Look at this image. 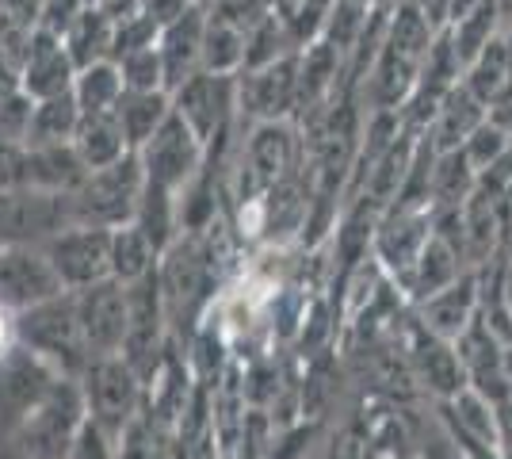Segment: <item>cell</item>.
I'll list each match as a JSON object with an SVG mask.
<instances>
[{
	"label": "cell",
	"instance_id": "1",
	"mask_svg": "<svg viewBox=\"0 0 512 459\" xmlns=\"http://www.w3.org/2000/svg\"><path fill=\"white\" fill-rule=\"evenodd\" d=\"M88 406L81 379L77 375H58L46 394L20 417L16 433V448L20 459H69L73 437L85 425Z\"/></svg>",
	"mask_w": 512,
	"mask_h": 459
},
{
	"label": "cell",
	"instance_id": "2",
	"mask_svg": "<svg viewBox=\"0 0 512 459\" xmlns=\"http://www.w3.org/2000/svg\"><path fill=\"white\" fill-rule=\"evenodd\" d=\"M16 341L27 352H35L43 364H50L58 375H81L88 364L77 314H73V291H62L46 303L16 314Z\"/></svg>",
	"mask_w": 512,
	"mask_h": 459
},
{
	"label": "cell",
	"instance_id": "3",
	"mask_svg": "<svg viewBox=\"0 0 512 459\" xmlns=\"http://www.w3.org/2000/svg\"><path fill=\"white\" fill-rule=\"evenodd\" d=\"M142 188H146L142 161H138V153H127L115 165L92 169L81 180V188L73 192V215L85 226H104V230L127 226L134 222Z\"/></svg>",
	"mask_w": 512,
	"mask_h": 459
},
{
	"label": "cell",
	"instance_id": "4",
	"mask_svg": "<svg viewBox=\"0 0 512 459\" xmlns=\"http://www.w3.org/2000/svg\"><path fill=\"white\" fill-rule=\"evenodd\" d=\"M77 379H81V391H85L88 417L104 433L119 440V433L138 417L142 375L134 372L123 356H100V360H88L85 372Z\"/></svg>",
	"mask_w": 512,
	"mask_h": 459
},
{
	"label": "cell",
	"instance_id": "5",
	"mask_svg": "<svg viewBox=\"0 0 512 459\" xmlns=\"http://www.w3.org/2000/svg\"><path fill=\"white\" fill-rule=\"evenodd\" d=\"M134 153H138V161H142L146 180L169 188V192L188 188L195 176L207 169V146L199 142V134H195L176 111L153 131L150 142L138 146Z\"/></svg>",
	"mask_w": 512,
	"mask_h": 459
},
{
	"label": "cell",
	"instance_id": "6",
	"mask_svg": "<svg viewBox=\"0 0 512 459\" xmlns=\"http://www.w3.org/2000/svg\"><path fill=\"white\" fill-rule=\"evenodd\" d=\"M73 314H77V333H81L88 360L123 356V341H127V284L107 276L100 284L73 291Z\"/></svg>",
	"mask_w": 512,
	"mask_h": 459
},
{
	"label": "cell",
	"instance_id": "7",
	"mask_svg": "<svg viewBox=\"0 0 512 459\" xmlns=\"http://www.w3.org/2000/svg\"><path fill=\"white\" fill-rule=\"evenodd\" d=\"M172 111L199 134L203 146H211L214 138H222L226 127L234 123L237 115V73H211L199 69L188 81L169 92Z\"/></svg>",
	"mask_w": 512,
	"mask_h": 459
},
{
	"label": "cell",
	"instance_id": "8",
	"mask_svg": "<svg viewBox=\"0 0 512 459\" xmlns=\"http://www.w3.org/2000/svg\"><path fill=\"white\" fill-rule=\"evenodd\" d=\"M73 196L39 192V188H16L0 192V245H43L65 226H73Z\"/></svg>",
	"mask_w": 512,
	"mask_h": 459
},
{
	"label": "cell",
	"instance_id": "9",
	"mask_svg": "<svg viewBox=\"0 0 512 459\" xmlns=\"http://www.w3.org/2000/svg\"><path fill=\"white\" fill-rule=\"evenodd\" d=\"M46 261L54 264L65 291H81L88 284H100L111 276V230L73 222L62 234L43 241Z\"/></svg>",
	"mask_w": 512,
	"mask_h": 459
},
{
	"label": "cell",
	"instance_id": "10",
	"mask_svg": "<svg viewBox=\"0 0 512 459\" xmlns=\"http://www.w3.org/2000/svg\"><path fill=\"white\" fill-rule=\"evenodd\" d=\"M295 108H299V50L268 66L237 73V115H249L253 123H272L287 119Z\"/></svg>",
	"mask_w": 512,
	"mask_h": 459
},
{
	"label": "cell",
	"instance_id": "11",
	"mask_svg": "<svg viewBox=\"0 0 512 459\" xmlns=\"http://www.w3.org/2000/svg\"><path fill=\"white\" fill-rule=\"evenodd\" d=\"M62 291L65 287L54 264L46 261L43 245H16V241L0 245V306L4 310L20 314Z\"/></svg>",
	"mask_w": 512,
	"mask_h": 459
},
{
	"label": "cell",
	"instance_id": "12",
	"mask_svg": "<svg viewBox=\"0 0 512 459\" xmlns=\"http://www.w3.org/2000/svg\"><path fill=\"white\" fill-rule=\"evenodd\" d=\"M161 326H165V295H161L157 268H153L150 276L127 284V341H123V360L138 375H146L157 364Z\"/></svg>",
	"mask_w": 512,
	"mask_h": 459
},
{
	"label": "cell",
	"instance_id": "13",
	"mask_svg": "<svg viewBox=\"0 0 512 459\" xmlns=\"http://www.w3.org/2000/svg\"><path fill=\"white\" fill-rule=\"evenodd\" d=\"M295 153H299V142H295V131L287 119L256 123L245 150H241V169L253 180L256 196L268 192L279 180H287L291 165H295Z\"/></svg>",
	"mask_w": 512,
	"mask_h": 459
},
{
	"label": "cell",
	"instance_id": "14",
	"mask_svg": "<svg viewBox=\"0 0 512 459\" xmlns=\"http://www.w3.org/2000/svg\"><path fill=\"white\" fill-rule=\"evenodd\" d=\"M54 379H58V372L50 364H43L35 352L16 345L0 360V421L8 429H16L20 417L43 398Z\"/></svg>",
	"mask_w": 512,
	"mask_h": 459
},
{
	"label": "cell",
	"instance_id": "15",
	"mask_svg": "<svg viewBox=\"0 0 512 459\" xmlns=\"http://www.w3.org/2000/svg\"><path fill=\"white\" fill-rule=\"evenodd\" d=\"M203 27H207V4L195 0L188 12H180L176 20L157 31V54H161V66H165V88L169 92L203 69Z\"/></svg>",
	"mask_w": 512,
	"mask_h": 459
},
{
	"label": "cell",
	"instance_id": "16",
	"mask_svg": "<svg viewBox=\"0 0 512 459\" xmlns=\"http://www.w3.org/2000/svg\"><path fill=\"white\" fill-rule=\"evenodd\" d=\"M77 77V62L69 58V50L58 35L35 31L31 43L20 58V88L31 100H46V96H62L73 88Z\"/></svg>",
	"mask_w": 512,
	"mask_h": 459
},
{
	"label": "cell",
	"instance_id": "17",
	"mask_svg": "<svg viewBox=\"0 0 512 459\" xmlns=\"http://www.w3.org/2000/svg\"><path fill=\"white\" fill-rule=\"evenodd\" d=\"M85 176H88V169H85V161H81V153L73 150V142L27 146V188L73 196Z\"/></svg>",
	"mask_w": 512,
	"mask_h": 459
},
{
	"label": "cell",
	"instance_id": "18",
	"mask_svg": "<svg viewBox=\"0 0 512 459\" xmlns=\"http://www.w3.org/2000/svg\"><path fill=\"white\" fill-rule=\"evenodd\" d=\"M490 115V108L470 92L463 81L455 88H448V96L440 100V108L432 115V134H436V150L448 153L459 150L470 134L482 127V119Z\"/></svg>",
	"mask_w": 512,
	"mask_h": 459
},
{
	"label": "cell",
	"instance_id": "19",
	"mask_svg": "<svg viewBox=\"0 0 512 459\" xmlns=\"http://www.w3.org/2000/svg\"><path fill=\"white\" fill-rule=\"evenodd\" d=\"M172 115V96L165 88H123L119 104H115V119L127 134V146L138 150L153 138V131Z\"/></svg>",
	"mask_w": 512,
	"mask_h": 459
},
{
	"label": "cell",
	"instance_id": "20",
	"mask_svg": "<svg viewBox=\"0 0 512 459\" xmlns=\"http://www.w3.org/2000/svg\"><path fill=\"white\" fill-rule=\"evenodd\" d=\"M73 150L81 153L88 173L104 169V165H115L119 157L134 153L127 146V134L119 127L115 111H107V115H81V127L73 134Z\"/></svg>",
	"mask_w": 512,
	"mask_h": 459
},
{
	"label": "cell",
	"instance_id": "21",
	"mask_svg": "<svg viewBox=\"0 0 512 459\" xmlns=\"http://www.w3.org/2000/svg\"><path fill=\"white\" fill-rule=\"evenodd\" d=\"M505 31V16H501V4L497 0H482L478 8H470L467 16H459V20L451 23L448 31V43L455 50V58H459V66L467 69L486 46L497 39Z\"/></svg>",
	"mask_w": 512,
	"mask_h": 459
},
{
	"label": "cell",
	"instance_id": "22",
	"mask_svg": "<svg viewBox=\"0 0 512 459\" xmlns=\"http://www.w3.org/2000/svg\"><path fill=\"white\" fill-rule=\"evenodd\" d=\"M81 127V108L73 100V88L62 96H46L31 100V123H27V142L23 146H58L73 142V134Z\"/></svg>",
	"mask_w": 512,
	"mask_h": 459
},
{
	"label": "cell",
	"instance_id": "23",
	"mask_svg": "<svg viewBox=\"0 0 512 459\" xmlns=\"http://www.w3.org/2000/svg\"><path fill=\"white\" fill-rule=\"evenodd\" d=\"M69 58L77 62V69L92 66V62H107L111 58V43H115V23L107 20L96 4H88L85 12L73 20V27L62 35Z\"/></svg>",
	"mask_w": 512,
	"mask_h": 459
},
{
	"label": "cell",
	"instance_id": "24",
	"mask_svg": "<svg viewBox=\"0 0 512 459\" xmlns=\"http://www.w3.org/2000/svg\"><path fill=\"white\" fill-rule=\"evenodd\" d=\"M134 226L150 238V245L157 253H165L172 241H176V230H180V207H176V192L161 188V184H150L142 188V199H138V211H134Z\"/></svg>",
	"mask_w": 512,
	"mask_h": 459
},
{
	"label": "cell",
	"instance_id": "25",
	"mask_svg": "<svg viewBox=\"0 0 512 459\" xmlns=\"http://www.w3.org/2000/svg\"><path fill=\"white\" fill-rule=\"evenodd\" d=\"M119 96H123V73H119V66L111 58L77 69L73 100H77L81 115H107V111H115Z\"/></svg>",
	"mask_w": 512,
	"mask_h": 459
},
{
	"label": "cell",
	"instance_id": "26",
	"mask_svg": "<svg viewBox=\"0 0 512 459\" xmlns=\"http://www.w3.org/2000/svg\"><path fill=\"white\" fill-rule=\"evenodd\" d=\"M157 249L150 245V238L127 222V226H115L111 230V276L119 280V284H134V280H142V276H150L153 268H157Z\"/></svg>",
	"mask_w": 512,
	"mask_h": 459
},
{
	"label": "cell",
	"instance_id": "27",
	"mask_svg": "<svg viewBox=\"0 0 512 459\" xmlns=\"http://www.w3.org/2000/svg\"><path fill=\"white\" fill-rule=\"evenodd\" d=\"M203 69H211V73H241L245 69V31L211 8H207V27H203Z\"/></svg>",
	"mask_w": 512,
	"mask_h": 459
},
{
	"label": "cell",
	"instance_id": "28",
	"mask_svg": "<svg viewBox=\"0 0 512 459\" xmlns=\"http://www.w3.org/2000/svg\"><path fill=\"white\" fill-rule=\"evenodd\" d=\"M470 314H474V284H451L436 295H428L425 306V326L436 329L440 337H459L463 329L470 326Z\"/></svg>",
	"mask_w": 512,
	"mask_h": 459
},
{
	"label": "cell",
	"instance_id": "29",
	"mask_svg": "<svg viewBox=\"0 0 512 459\" xmlns=\"http://www.w3.org/2000/svg\"><path fill=\"white\" fill-rule=\"evenodd\" d=\"M417 295H436V291H444V287L455 284V276H459V253L451 249L444 238H428L425 249L417 253Z\"/></svg>",
	"mask_w": 512,
	"mask_h": 459
},
{
	"label": "cell",
	"instance_id": "30",
	"mask_svg": "<svg viewBox=\"0 0 512 459\" xmlns=\"http://www.w3.org/2000/svg\"><path fill=\"white\" fill-rule=\"evenodd\" d=\"M459 150L467 153L470 169L482 176V173H490V169L501 165V157L512 150V138H509V131L493 119V115H486V119H482V127L470 134Z\"/></svg>",
	"mask_w": 512,
	"mask_h": 459
},
{
	"label": "cell",
	"instance_id": "31",
	"mask_svg": "<svg viewBox=\"0 0 512 459\" xmlns=\"http://www.w3.org/2000/svg\"><path fill=\"white\" fill-rule=\"evenodd\" d=\"M115 66L123 73V88H165V66H161L157 43L115 58ZM165 92H169V88H165Z\"/></svg>",
	"mask_w": 512,
	"mask_h": 459
},
{
	"label": "cell",
	"instance_id": "32",
	"mask_svg": "<svg viewBox=\"0 0 512 459\" xmlns=\"http://www.w3.org/2000/svg\"><path fill=\"white\" fill-rule=\"evenodd\" d=\"M27 123H31V96L20 85H0V146L27 142Z\"/></svg>",
	"mask_w": 512,
	"mask_h": 459
},
{
	"label": "cell",
	"instance_id": "33",
	"mask_svg": "<svg viewBox=\"0 0 512 459\" xmlns=\"http://www.w3.org/2000/svg\"><path fill=\"white\" fill-rule=\"evenodd\" d=\"M85 8H88L85 0H39L35 4V31H46V35H58L62 39Z\"/></svg>",
	"mask_w": 512,
	"mask_h": 459
},
{
	"label": "cell",
	"instance_id": "34",
	"mask_svg": "<svg viewBox=\"0 0 512 459\" xmlns=\"http://www.w3.org/2000/svg\"><path fill=\"white\" fill-rule=\"evenodd\" d=\"M69 459H115V437L104 433L92 417H85V425H81L77 437H73Z\"/></svg>",
	"mask_w": 512,
	"mask_h": 459
},
{
	"label": "cell",
	"instance_id": "35",
	"mask_svg": "<svg viewBox=\"0 0 512 459\" xmlns=\"http://www.w3.org/2000/svg\"><path fill=\"white\" fill-rule=\"evenodd\" d=\"M195 0H142V12L150 16L157 27H165V23H172L180 12H188Z\"/></svg>",
	"mask_w": 512,
	"mask_h": 459
},
{
	"label": "cell",
	"instance_id": "36",
	"mask_svg": "<svg viewBox=\"0 0 512 459\" xmlns=\"http://www.w3.org/2000/svg\"><path fill=\"white\" fill-rule=\"evenodd\" d=\"M421 16H425V23L440 35V31H448L451 23V0H409Z\"/></svg>",
	"mask_w": 512,
	"mask_h": 459
},
{
	"label": "cell",
	"instance_id": "37",
	"mask_svg": "<svg viewBox=\"0 0 512 459\" xmlns=\"http://www.w3.org/2000/svg\"><path fill=\"white\" fill-rule=\"evenodd\" d=\"M16 345H20V341H16V314L0 306V360L16 349Z\"/></svg>",
	"mask_w": 512,
	"mask_h": 459
},
{
	"label": "cell",
	"instance_id": "38",
	"mask_svg": "<svg viewBox=\"0 0 512 459\" xmlns=\"http://www.w3.org/2000/svg\"><path fill=\"white\" fill-rule=\"evenodd\" d=\"M0 85H20V77H16V66L0 54Z\"/></svg>",
	"mask_w": 512,
	"mask_h": 459
},
{
	"label": "cell",
	"instance_id": "39",
	"mask_svg": "<svg viewBox=\"0 0 512 459\" xmlns=\"http://www.w3.org/2000/svg\"><path fill=\"white\" fill-rule=\"evenodd\" d=\"M85 4H100V0H85Z\"/></svg>",
	"mask_w": 512,
	"mask_h": 459
}]
</instances>
